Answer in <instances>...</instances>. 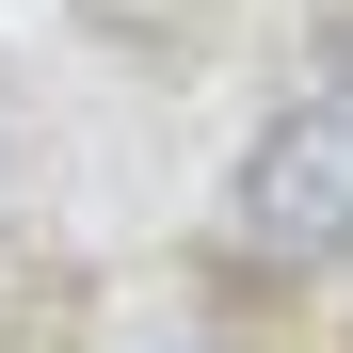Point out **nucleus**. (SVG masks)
Returning <instances> with one entry per match:
<instances>
[{"instance_id": "1", "label": "nucleus", "mask_w": 353, "mask_h": 353, "mask_svg": "<svg viewBox=\"0 0 353 353\" xmlns=\"http://www.w3.org/2000/svg\"><path fill=\"white\" fill-rule=\"evenodd\" d=\"M225 241H241L257 273H321V257H353V81H305V97L257 129L241 193H225Z\"/></svg>"}]
</instances>
